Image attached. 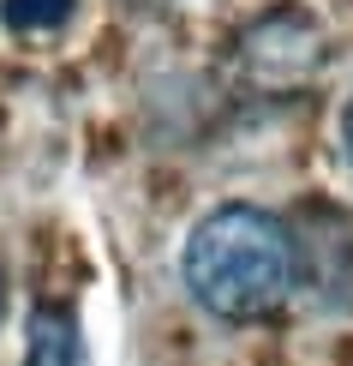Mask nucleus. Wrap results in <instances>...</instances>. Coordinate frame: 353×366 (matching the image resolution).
Segmentation results:
<instances>
[{
  "mask_svg": "<svg viewBox=\"0 0 353 366\" xmlns=\"http://www.w3.org/2000/svg\"><path fill=\"white\" fill-rule=\"evenodd\" d=\"M186 295L222 325H257L282 312L300 282L294 234L257 204H216L192 228L180 258Z\"/></svg>",
  "mask_w": 353,
  "mask_h": 366,
  "instance_id": "1",
  "label": "nucleus"
},
{
  "mask_svg": "<svg viewBox=\"0 0 353 366\" xmlns=\"http://www.w3.org/2000/svg\"><path fill=\"white\" fill-rule=\"evenodd\" d=\"M24 366H84L78 318L66 307H36L24 325Z\"/></svg>",
  "mask_w": 353,
  "mask_h": 366,
  "instance_id": "2",
  "label": "nucleus"
},
{
  "mask_svg": "<svg viewBox=\"0 0 353 366\" xmlns=\"http://www.w3.org/2000/svg\"><path fill=\"white\" fill-rule=\"evenodd\" d=\"M72 6L78 0H0V19L12 30H24V36H36V30H60L72 19Z\"/></svg>",
  "mask_w": 353,
  "mask_h": 366,
  "instance_id": "3",
  "label": "nucleus"
},
{
  "mask_svg": "<svg viewBox=\"0 0 353 366\" xmlns=\"http://www.w3.org/2000/svg\"><path fill=\"white\" fill-rule=\"evenodd\" d=\"M342 144H347V162H353V102H347V114H342Z\"/></svg>",
  "mask_w": 353,
  "mask_h": 366,
  "instance_id": "4",
  "label": "nucleus"
}]
</instances>
